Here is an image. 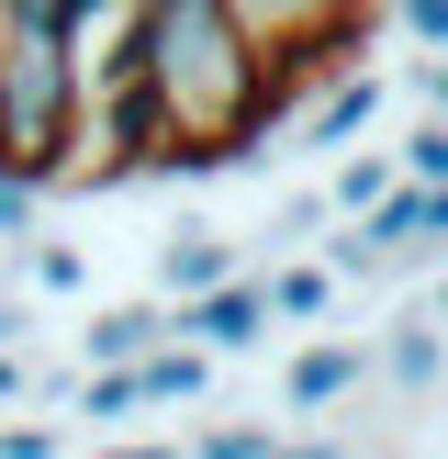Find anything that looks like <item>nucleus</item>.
<instances>
[{"label": "nucleus", "mask_w": 448, "mask_h": 459, "mask_svg": "<svg viewBox=\"0 0 448 459\" xmlns=\"http://www.w3.org/2000/svg\"><path fill=\"white\" fill-rule=\"evenodd\" d=\"M426 112H437V124H448V56L426 67Z\"/></svg>", "instance_id": "18"}, {"label": "nucleus", "mask_w": 448, "mask_h": 459, "mask_svg": "<svg viewBox=\"0 0 448 459\" xmlns=\"http://www.w3.org/2000/svg\"><path fill=\"white\" fill-rule=\"evenodd\" d=\"M0 459H56V437H45V426H12V437H0Z\"/></svg>", "instance_id": "17"}, {"label": "nucleus", "mask_w": 448, "mask_h": 459, "mask_svg": "<svg viewBox=\"0 0 448 459\" xmlns=\"http://www.w3.org/2000/svg\"><path fill=\"white\" fill-rule=\"evenodd\" d=\"M79 403H90V426H101V415H134V403H146V370H134V359H112V370L90 381Z\"/></svg>", "instance_id": "10"}, {"label": "nucleus", "mask_w": 448, "mask_h": 459, "mask_svg": "<svg viewBox=\"0 0 448 459\" xmlns=\"http://www.w3.org/2000/svg\"><path fill=\"white\" fill-rule=\"evenodd\" d=\"M224 12L269 45V124H291L303 90L336 79L358 56V34H370V0H224Z\"/></svg>", "instance_id": "3"}, {"label": "nucleus", "mask_w": 448, "mask_h": 459, "mask_svg": "<svg viewBox=\"0 0 448 459\" xmlns=\"http://www.w3.org/2000/svg\"><path fill=\"white\" fill-rule=\"evenodd\" d=\"M12 393H22V370H12V359H0V403H12Z\"/></svg>", "instance_id": "20"}, {"label": "nucleus", "mask_w": 448, "mask_h": 459, "mask_svg": "<svg viewBox=\"0 0 448 459\" xmlns=\"http://www.w3.org/2000/svg\"><path fill=\"white\" fill-rule=\"evenodd\" d=\"M101 459H179V448H101Z\"/></svg>", "instance_id": "19"}, {"label": "nucleus", "mask_w": 448, "mask_h": 459, "mask_svg": "<svg viewBox=\"0 0 448 459\" xmlns=\"http://www.w3.org/2000/svg\"><path fill=\"white\" fill-rule=\"evenodd\" d=\"M112 56H124V79L168 124L157 169H236L269 134V45L224 0H134Z\"/></svg>", "instance_id": "1"}, {"label": "nucleus", "mask_w": 448, "mask_h": 459, "mask_svg": "<svg viewBox=\"0 0 448 459\" xmlns=\"http://www.w3.org/2000/svg\"><path fill=\"white\" fill-rule=\"evenodd\" d=\"M90 0H0V22H22V34H67Z\"/></svg>", "instance_id": "12"}, {"label": "nucleus", "mask_w": 448, "mask_h": 459, "mask_svg": "<svg viewBox=\"0 0 448 459\" xmlns=\"http://www.w3.org/2000/svg\"><path fill=\"white\" fill-rule=\"evenodd\" d=\"M202 459H269V437H258V426H224V437L202 448Z\"/></svg>", "instance_id": "16"}, {"label": "nucleus", "mask_w": 448, "mask_h": 459, "mask_svg": "<svg viewBox=\"0 0 448 459\" xmlns=\"http://www.w3.org/2000/svg\"><path fill=\"white\" fill-rule=\"evenodd\" d=\"M79 101H90V67L67 56V34L0 22V157H12L22 179H67V157H79Z\"/></svg>", "instance_id": "2"}, {"label": "nucleus", "mask_w": 448, "mask_h": 459, "mask_svg": "<svg viewBox=\"0 0 448 459\" xmlns=\"http://www.w3.org/2000/svg\"><path fill=\"white\" fill-rule=\"evenodd\" d=\"M392 381H403V393H426V381H437V336H426V314H403V336H392Z\"/></svg>", "instance_id": "9"}, {"label": "nucleus", "mask_w": 448, "mask_h": 459, "mask_svg": "<svg viewBox=\"0 0 448 459\" xmlns=\"http://www.w3.org/2000/svg\"><path fill=\"white\" fill-rule=\"evenodd\" d=\"M426 325H448V291H437V314H426Z\"/></svg>", "instance_id": "22"}, {"label": "nucleus", "mask_w": 448, "mask_h": 459, "mask_svg": "<svg viewBox=\"0 0 448 459\" xmlns=\"http://www.w3.org/2000/svg\"><path fill=\"white\" fill-rule=\"evenodd\" d=\"M157 336H168V314H157V303H112L101 325H90V359H101V370H112V359H146Z\"/></svg>", "instance_id": "7"}, {"label": "nucleus", "mask_w": 448, "mask_h": 459, "mask_svg": "<svg viewBox=\"0 0 448 459\" xmlns=\"http://www.w3.org/2000/svg\"><path fill=\"white\" fill-rule=\"evenodd\" d=\"M269 459H336V448H269Z\"/></svg>", "instance_id": "21"}, {"label": "nucleus", "mask_w": 448, "mask_h": 459, "mask_svg": "<svg viewBox=\"0 0 448 459\" xmlns=\"http://www.w3.org/2000/svg\"><path fill=\"white\" fill-rule=\"evenodd\" d=\"M403 12V34H426V45H448V0H392Z\"/></svg>", "instance_id": "15"}, {"label": "nucleus", "mask_w": 448, "mask_h": 459, "mask_svg": "<svg viewBox=\"0 0 448 459\" xmlns=\"http://www.w3.org/2000/svg\"><path fill=\"white\" fill-rule=\"evenodd\" d=\"M34 191H45V179H22L12 157H0V236H22V224H34Z\"/></svg>", "instance_id": "13"}, {"label": "nucleus", "mask_w": 448, "mask_h": 459, "mask_svg": "<svg viewBox=\"0 0 448 459\" xmlns=\"http://www.w3.org/2000/svg\"><path fill=\"white\" fill-rule=\"evenodd\" d=\"M370 112H381V79H370V67H358V79H348V67H336V79H325V101H314V146H348V134L358 124H370Z\"/></svg>", "instance_id": "6"}, {"label": "nucleus", "mask_w": 448, "mask_h": 459, "mask_svg": "<svg viewBox=\"0 0 448 459\" xmlns=\"http://www.w3.org/2000/svg\"><path fill=\"white\" fill-rule=\"evenodd\" d=\"M258 325H269L258 281H213V291H191L168 314V336H191V348H258Z\"/></svg>", "instance_id": "4"}, {"label": "nucleus", "mask_w": 448, "mask_h": 459, "mask_svg": "<svg viewBox=\"0 0 448 459\" xmlns=\"http://www.w3.org/2000/svg\"><path fill=\"white\" fill-rule=\"evenodd\" d=\"M0 325H12V314H0Z\"/></svg>", "instance_id": "23"}, {"label": "nucleus", "mask_w": 448, "mask_h": 459, "mask_svg": "<svg viewBox=\"0 0 448 459\" xmlns=\"http://www.w3.org/2000/svg\"><path fill=\"white\" fill-rule=\"evenodd\" d=\"M403 169H415V179H448V124H437V112H426V134L403 146Z\"/></svg>", "instance_id": "14"}, {"label": "nucleus", "mask_w": 448, "mask_h": 459, "mask_svg": "<svg viewBox=\"0 0 448 459\" xmlns=\"http://www.w3.org/2000/svg\"><path fill=\"white\" fill-rule=\"evenodd\" d=\"M269 314H291V325H303V314H325V269H280V281L258 291Z\"/></svg>", "instance_id": "11"}, {"label": "nucleus", "mask_w": 448, "mask_h": 459, "mask_svg": "<svg viewBox=\"0 0 448 459\" xmlns=\"http://www.w3.org/2000/svg\"><path fill=\"white\" fill-rule=\"evenodd\" d=\"M157 281H168V291H179V303H191V291H213V281H236V258H224V247H213V236H179V247H168V258H157Z\"/></svg>", "instance_id": "8"}, {"label": "nucleus", "mask_w": 448, "mask_h": 459, "mask_svg": "<svg viewBox=\"0 0 448 459\" xmlns=\"http://www.w3.org/2000/svg\"><path fill=\"white\" fill-rule=\"evenodd\" d=\"M358 381H370V359H358V348H314V359H291V415H314V403H348Z\"/></svg>", "instance_id": "5"}]
</instances>
